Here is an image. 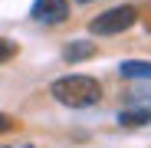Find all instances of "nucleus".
<instances>
[{
  "label": "nucleus",
  "instance_id": "4",
  "mask_svg": "<svg viewBox=\"0 0 151 148\" xmlns=\"http://www.w3.org/2000/svg\"><path fill=\"white\" fill-rule=\"evenodd\" d=\"M118 72H122L125 79H151V63H145V59H128V63L118 66Z\"/></svg>",
  "mask_w": 151,
  "mask_h": 148
},
{
  "label": "nucleus",
  "instance_id": "6",
  "mask_svg": "<svg viewBox=\"0 0 151 148\" xmlns=\"http://www.w3.org/2000/svg\"><path fill=\"white\" fill-rule=\"evenodd\" d=\"M89 56H95V43H92V40L72 43V46L66 49V59H69V63H79V59H89Z\"/></svg>",
  "mask_w": 151,
  "mask_h": 148
},
{
  "label": "nucleus",
  "instance_id": "10",
  "mask_svg": "<svg viewBox=\"0 0 151 148\" xmlns=\"http://www.w3.org/2000/svg\"><path fill=\"white\" fill-rule=\"evenodd\" d=\"M20 148H30V145H20Z\"/></svg>",
  "mask_w": 151,
  "mask_h": 148
},
{
  "label": "nucleus",
  "instance_id": "8",
  "mask_svg": "<svg viewBox=\"0 0 151 148\" xmlns=\"http://www.w3.org/2000/svg\"><path fill=\"white\" fill-rule=\"evenodd\" d=\"M10 129H13V122H10L4 112H0V135H4V132H10Z\"/></svg>",
  "mask_w": 151,
  "mask_h": 148
},
{
  "label": "nucleus",
  "instance_id": "3",
  "mask_svg": "<svg viewBox=\"0 0 151 148\" xmlns=\"http://www.w3.org/2000/svg\"><path fill=\"white\" fill-rule=\"evenodd\" d=\"M69 17V0H36L33 4V20L40 23H63Z\"/></svg>",
  "mask_w": 151,
  "mask_h": 148
},
{
  "label": "nucleus",
  "instance_id": "5",
  "mask_svg": "<svg viewBox=\"0 0 151 148\" xmlns=\"http://www.w3.org/2000/svg\"><path fill=\"white\" fill-rule=\"evenodd\" d=\"M118 122L125 129H135V125H151V109H125L118 115Z\"/></svg>",
  "mask_w": 151,
  "mask_h": 148
},
{
  "label": "nucleus",
  "instance_id": "1",
  "mask_svg": "<svg viewBox=\"0 0 151 148\" xmlns=\"http://www.w3.org/2000/svg\"><path fill=\"white\" fill-rule=\"evenodd\" d=\"M49 92H53L56 102H63V105H69V109H89V105H95L99 99H102V86H99V79L82 76V72H72V76L56 79L53 86H49Z\"/></svg>",
  "mask_w": 151,
  "mask_h": 148
},
{
  "label": "nucleus",
  "instance_id": "9",
  "mask_svg": "<svg viewBox=\"0 0 151 148\" xmlns=\"http://www.w3.org/2000/svg\"><path fill=\"white\" fill-rule=\"evenodd\" d=\"M79 4H89V0H79Z\"/></svg>",
  "mask_w": 151,
  "mask_h": 148
},
{
  "label": "nucleus",
  "instance_id": "2",
  "mask_svg": "<svg viewBox=\"0 0 151 148\" xmlns=\"http://www.w3.org/2000/svg\"><path fill=\"white\" fill-rule=\"evenodd\" d=\"M135 20H138L135 7H112V10L99 13L89 23V33H95V36H115V33H125Z\"/></svg>",
  "mask_w": 151,
  "mask_h": 148
},
{
  "label": "nucleus",
  "instance_id": "7",
  "mask_svg": "<svg viewBox=\"0 0 151 148\" xmlns=\"http://www.w3.org/2000/svg\"><path fill=\"white\" fill-rule=\"evenodd\" d=\"M17 56V46L10 43V40H0V63H7V59H13Z\"/></svg>",
  "mask_w": 151,
  "mask_h": 148
}]
</instances>
